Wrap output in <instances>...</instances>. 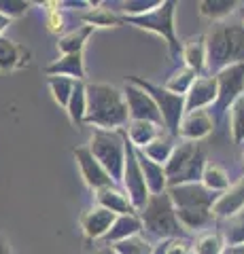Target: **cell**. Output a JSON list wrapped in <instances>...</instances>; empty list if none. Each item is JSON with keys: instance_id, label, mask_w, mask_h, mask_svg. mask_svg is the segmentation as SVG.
<instances>
[{"instance_id": "cell-1", "label": "cell", "mask_w": 244, "mask_h": 254, "mask_svg": "<svg viewBox=\"0 0 244 254\" xmlns=\"http://www.w3.org/2000/svg\"><path fill=\"white\" fill-rule=\"evenodd\" d=\"M87 95V113L85 125H93L96 129H123L130 121L128 106L123 100V91L108 83H89L85 85Z\"/></svg>"}, {"instance_id": "cell-2", "label": "cell", "mask_w": 244, "mask_h": 254, "mask_svg": "<svg viewBox=\"0 0 244 254\" xmlns=\"http://www.w3.org/2000/svg\"><path fill=\"white\" fill-rule=\"evenodd\" d=\"M206 41V68L210 76L236 64H244V23H212Z\"/></svg>"}, {"instance_id": "cell-3", "label": "cell", "mask_w": 244, "mask_h": 254, "mask_svg": "<svg viewBox=\"0 0 244 254\" xmlns=\"http://www.w3.org/2000/svg\"><path fill=\"white\" fill-rule=\"evenodd\" d=\"M174 13H176V2L172 0H163L160 2V6L153 11H149L145 15H136V17H123V23H130V26L138 28V30H147L153 32V34L162 36L168 45L170 58L178 60L180 49H183V43H178L176 38V26H174Z\"/></svg>"}, {"instance_id": "cell-4", "label": "cell", "mask_w": 244, "mask_h": 254, "mask_svg": "<svg viewBox=\"0 0 244 254\" xmlns=\"http://www.w3.org/2000/svg\"><path fill=\"white\" fill-rule=\"evenodd\" d=\"M89 153L104 168L115 185H121L123 161H125V133L123 129H96L89 140Z\"/></svg>"}, {"instance_id": "cell-5", "label": "cell", "mask_w": 244, "mask_h": 254, "mask_svg": "<svg viewBox=\"0 0 244 254\" xmlns=\"http://www.w3.org/2000/svg\"><path fill=\"white\" fill-rule=\"evenodd\" d=\"M138 216L143 222V229L160 240H176L185 231L174 214V205H172L168 193L151 195L147 205L138 212Z\"/></svg>"}, {"instance_id": "cell-6", "label": "cell", "mask_w": 244, "mask_h": 254, "mask_svg": "<svg viewBox=\"0 0 244 254\" xmlns=\"http://www.w3.org/2000/svg\"><path fill=\"white\" fill-rule=\"evenodd\" d=\"M128 81L151 95V100L155 102V106H157V110H160V115H162L163 127H168L170 136L176 138L178 136L180 119H183V115H185V98H183V95L170 93L168 89H163L162 85L145 81V78H140V76H130Z\"/></svg>"}, {"instance_id": "cell-7", "label": "cell", "mask_w": 244, "mask_h": 254, "mask_svg": "<svg viewBox=\"0 0 244 254\" xmlns=\"http://www.w3.org/2000/svg\"><path fill=\"white\" fill-rule=\"evenodd\" d=\"M125 133V131H123ZM121 187L123 193L128 195L130 203L134 205V210L140 212L149 201V190L145 185L143 172L138 168V159H136V150L130 144V140L125 138V161H123V176H121Z\"/></svg>"}, {"instance_id": "cell-8", "label": "cell", "mask_w": 244, "mask_h": 254, "mask_svg": "<svg viewBox=\"0 0 244 254\" xmlns=\"http://www.w3.org/2000/svg\"><path fill=\"white\" fill-rule=\"evenodd\" d=\"M215 78H217L215 110L219 115H223L244 93V64H236V66H227L223 70H219Z\"/></svg>"}, {"instance_id": "cell-9", "label": "cell", "mask_w": 244, "mask_h": 254, "mask_svg": "<svg viewBox=\"0 0 244 254\" xmlns=\"http://www.w3.org/2000/svg\"><path fill=\"white\" fill-rule=\"evenodd\" d=\"M166 193L172 205H174V210H212V203L219 197L217 193H210L202 182L168 187Z\"/></svg>"}, {"instance_id": "cell-10", "label": "cell", "mask_w": 244, "mask_h": 254, "mask_svg": "<svg viewBox=\"0 0 244 254\" xmlns=\"http://www.w3.org/2000/svg\"><path fill=\"white\" fill-rule=\"evenodd\" d=\"M121 91H123L125 106H128L130 121H149V123H155V125L163 127L160 110H157L155 102L151 100V95H149L147 91H143L140 87H136L130 81L125 83V87Z\"/></svg>"}, {"instance_id": "cell-11", "label": "cell", "mask_w": 244, "mask_h": 254, "mask_svg": "<svg viewBox=\"0 0 244 254\" xmlns=\"http://www.w3.org/2000/svg\"><path fill=\"white\" fill-rule=\"evenodd\" d=\"M73 155L79 163V170H81V176L85 180V185H87L93 193L100 189H106V187H117L115 182L111 180V176L104 172V168L93 159V155L89 153L87 146H77L73 150Z\"/></svg>"}, {"instance_id": "cell-12", "label": "cell", "mask_w": 244, "mask_h": 254, "mask_svg": "<svg viewBox=\"0 0 244 254\" xmlns=\"http://www.w3.org/2000/svg\"><path fill=\"white\" fill-rule=\"evenodd\" d=\"M217 102V78L215 76H198L193 85L185 93V115L195 110H206Z\"/></svg>"}, {"instance_id": "cell-13", "label": "cell", "mask_w": 244, "mask_h": 254, "mask_svg": "<svg viewBox=\"0 0 244 254\" xmlns=\"http://www.w3.org/2000/svg\"><path fill=\"white\" fill-rule=\"evenodd\" d=\"M215 129V119L210 117L208 110H195V113H187L180 119L178 125V138L185 142H200L206 136H210Z\"/></svg>"}, {"instance_id": "cell-14", "label": "cell", "mask_w": 244, "mask_h": 254, "mask_svg": "<svg viewBox=\"0 0 244 254\" xmlns=\"http://www.w3.org/2000/svg\"><path fill=\"white\" fill-rule=\"evenodd\" d=\"M244 210V176L232 185L230 189L217 197V201L212 203V216L215 218H234Z\"/></svg>"}, {"instance_id": "cell-15", "label": "cell", "mask_w": 244, "mask_h": 254, "mask_svg": "<svg viewBox=\"0 0 244 254\" xmlns=\"http://www.w3.org/2000/svg\"><path fill=\"white\" fill-rule=\"evenodd\" d=\"M115 218L117 216L113 212L96 205V208L87 210L81 216V229H83V233L87 240H102V237L108 233V229H111Z\"/></svg>"}, {"instance_id": "cell-16", "label": "cell", "mask_w": 244, "mask_h": 254, "mask_svg": "<svg viewBox=\"0 0 244 254\" xmlns=\"http://www.w3.org/2000/svg\"><path fill=\"white\" fill-rule=\"evenodd\" d=\"M136 150V159H138V168L143 172V178H145V185L149 195H162L168 190V178H166V172H163V165L160 163H153L151 159H147L138 148Z\"/></svg>"}, {"instance_id": "cell-17", "label": "cell", "mask_w": 244, "mask_h": 254, "mask_svg": "<svg viewBox=\"0 0 244 254\" xmlns=\"http://www.w3.org/2000/svg\"><path fill=\"white\" fill-rule=\"evenodd\" d=\"M49 76H66L73 78L77 83L85 81V60L83 53H75V55H60V60L45 68Z\"/></svg>"}, {"instance_id": "cell-18", "label": "cell", "mask_w": 244, "mask_h": 254, "mask_svg": "<svg viewBox=\"0 0 244 254\" xmlns=\"http://www.w3.org/2000/svg\"><path fill=\"white\" fill-rule=\"evenodd\" d=\"M96 203L100 208H104L108 212H113L115 216H125V214H138L134 210V205L130 203L128 195L117 187H106L96 190Z\"/></svg>"}, {"instance_id": "cell-19", "label": "cell", "mask_w": 244, "mask_h": 254, "mask_svg": "<svg viewBox=\"0 0 244 254\" xmlns=\"http://www.w3.org/2000/svg\"><path fill=\"white\" fill-rule=\"evenodd\" d=\"M143 233V222H140L138 214H125V216H117L115 222L108 229V233L102 237L106 244H119L123 240H130L134 235Z\"/></svg>"}, {"instance_id": "cell-20", "label": "cell", "mask_w": 244, "mask_h": 254, "mask_svg": "<svg viewBox=\"0 0 244 254\" xmlns=\"http://www.w3.org/2000/svg\"><path fill=\"white\" fill-rule=\"evenodd\" d=\"M180 55L185 60V68L193 70L198 76H202V72L206 70V41H204V34L189 38L180 49Z\"/></svg>"}, {"instance_id": "cell-21", "label": "cell", "mask_w": 244, "mask_h": 254, "mask_svg": "<svg viewBox=\"0 0 244 254\" xmlns=\"http://www.w3.org/2000/svg\"><path fill=\"white\" fill-rule=\"evenodd\" d=\"M200 148L198 142H183V144H176L174 146V153L170 155L168 163L163 165V172H166V178H168V187L172 185V180H174L183 168L189 163V159L195 155V150Z\"/></svg>"}, {"instance_id": "cell-22", "label": "cell", "mask_w": 244, "mask_h": 254, "mask_svg": "<svg viewBox=\"0 0 244 254\" xmlns=\"http://www.w3.org/2000/svg\"><path fill=\"white\" fill-rule=\"evenodd\" d=\"M123 131L125 138L130 140V144L140 150L160 136V125L149 121H128V127H123Z\"/></svg>"}, {"instance_id": "cell-23", "label": "cell", "mask_w": 244, "mask_h": 254, "mask_svg": "<svg viewBox=\"0 0 244 254\" xmlns=\"http://www.w3.org/2000/svg\"><path fill=\"white\" fill-rule=\"evenodd\" d=\"M26 51L19 45H15L11 38L0 36V72H11L15 68H21L28 60Z\"/></svg>"}, {"instance_id": "cell-24", "label": "cell", "mask_w": 244, "mask_h": 254, "mask_svg": "<svg viewBox=\"0 0 244 254\" xmlns=\"http://www.w3.org/2000/svg\"><path fill=\"white\" fill-rule=\"evenodd\" d=\"M81 19L85 21V26H89V28H119V26H123L121 15H117L111 9H104V6H96V4H91V9L85 11L81 15Z\"/></svg>"}, {"instance_id": "cell-25", "label": "cell", "mask_w": 244, "mask_h": 254, "mask_svg": "<svg viewBox=\"0 0 244 254\" xmlns=\"http://www.w3.org/2000/svg\"><path fill=\"white\" fill-rule=\"evenodd\" d=\"M174 138L172 136H166V133H160L151 144H147L145 148H140V153H143L147 159H151L153 163H160V165H166L170 155L174 153Z\"/></svg>"}, {"instance_id": "cell-26", "label": "cell", "mask_w": 244, "mask_h": 254, "mask_svg": "<svg viewBox=\"0 0 244 254\" xmlns=\"http://www.w3.org/2000/svg\"><path fill=\"white\" fill-rule=\"evenodd\" d=\"M93 34V28L89 26H81L73 32H68L58 41V49L62 55H75V53H83L85 43L89 41V36Z\"/></svg>"}, {"instance_id": "cell-27", "label": "cell", "mask_w": 244, "mask_h": 254, "mask_svg": "<svg viewBox=\"0 0 244 254\" xmlns=\"http://www.w3.org/2000/svg\"><path fill=\"white\" fill-rule=\"evenodd\" d=\"M204 168H206V153L202 148L195 150V155L189 159V163L183 168V172L172 180L170 187H178V185H193V182H200L202 180V174Z\"/></svg>"}, {"instance_id": "cell-28", "label": "cell", "mask_w": 244, "mask_h": 254, "mask_svg": "<svg viewBox=\"0 0 244 254\" xmlns=\"http://www.w3.org/2000/svg\"><path fill=\"white\" fill-rule=\"evenodd\" d=\"M66 113L73 125L85 123V113H87V95H85V83H75V89L70 93V100L66 104Z\"/></svg>"}, {"instance_id": "cell-29", "label": "cell", "mask_w": 244, "mask_h": 254, "mask_svg": "<svg viewBox=\"0 0 244 254\" xmlns=\"http://www.w3.org/2000/svg\"><path fill=\"white\" fill-rule=\"evenodd\" d=\"M236 9H238L236 0H204V2H200V15L210 19L212 23H219L225 17H230Z\"/></svg>"}, {"instance_id": "cell-30", "label": "cell", "mask_w": 244, "mask_h": 254, "mask_svg": "<svg viewBox=\"0 0 244 254\" xmlns=\"http://www.w3.org/2000/svg\"><path fill=\"white\" fill-rule=\"evenodd\" d=\"M200 182L210 190V193H217V195H221L230 189V176H227V172L215 163H206Z\"/></svg>"}, {"instance_id": "cell-31", "label": "cell", "mask_w": 244, "mask_h": 254, "mask_svg": "<svg viewBox=\"0 0 244 254\" xmlns=\"http://www.w3.org/2000/svg\"><path fill=\"white\" fill-rule=\"evenodd\" d=\"M195 78H198V74H195L193 70H189V68H178L176 72L172 74L162 87H163V89H168L170 93H176V95H183V98H185V93L189 91V87L193 85Z\"/></svg>"}, {"instance_id": "cell-32", "label": "cell", "mask_w": 244, "mask_h": 254, "mask_svg": "<svg viewBox=\"0 0 244 254\" xmlns=\"http://www.w3.org/2000/svg\"><path fill=\"white\" fill-rule=\"evenodd\" d=\"M230 129L236 144L244 142V93L230 106Z\"/></svg>"}, {"instance_id": "cell-33", "label": "cell", "mask_w": 244, "mask_h": 254, "mask_svg": "<svg viewBox=\"0 0 244 254\" xmlns=\"http://www.w3.org/2000/svg\"><path fill=\"white\" fill-rule=\"evenodd\" d=\"M223 244L225 246H244V214H238L234 218H227L223 227Z\"/></svg>"}, {"instance_id": "cell-34", "label": "cell", "mask_w": 244, "mask_h": 254, "mask_svg": "<svg viewBox=\"0 0 244 254\" xmlns=\"http://www.w3.org/2000/svg\"><path fill=\"white\" fill-rule=\"evenodd\" d=\"M75 83L73 78H66V76H49V89L53 93V100L58 102L62 108H66L68 100H70V93L75 89Z\"/></svg>"}, {"instance_id": "cell-35", "label": "cell", "mask_w": 244, "mask_h": 254, "mask_svg": "<svg viewBox=\"0 0 244 254\" xmlns=\"http://www.w3.org/2000/svg\"><path fill=\"white\" fill-rule=\"evenodd\" d=\"M117 254H151L153 246L149 244L143 235H134L130 240H123L119 244H113Z\"/></svg>"}, {"instance_id": "cell-36", "label": "cell", "mask_w": 244, "mask_h": 254, "mask_svg": "<svg viewBox=\"0 0 244 254\" xmlns=\"http://www.w3.org/2000/svg\"><path fill=\"white\" fill-rule=\"evenodd\" d=\"M225 248V244H223V237L219 235V233H206V235H202L198 242H195L193 246V254H221Z\"/></svg>"}, {"instance_id": "cell-37", "label": "cell", "mask_w": 244, "mask_h": 254, "mask_svg": "<svg viewBox=\"0 0 244 254\" xmlns=\"http://www.w3.org/2000/svg\"><path fill=\"white\" fill-rule=\"evenodd\" d=\"M162 0H138V2H134V0H130V2H123V17H136V15H145L149 11H153L160 6Z\"/></svg>"}, {"instance_id": "cell-38", "label": "cell", "mask_w": 244, "mask_h": 254, "mask_svg": "<svg viewBox=\"0 0 244 254\" xmlns=\"http://www.w3.org/2000/svg\"><path fill=\"white\" fill-rule=\"evenodd\" d=\"M28 9V2H15V0H0V13L4 15V17H19L23 15Z\"/></svg>"}, {"instance_id": "cell-39", "label": "cell", "mask_w": 244, "mask_h": 254, "mask_svg": "<svg viewBox=\"0 0 244 254\" xmlns=\"http://www.w3.org/2000/svg\"><path fill=\"white\" fill-rule=\"evenodd\" d=\"M191 252V246H189L183 237H176V240H168V250L166 254H189Z\"/></svg>"}, {"instance_id": "cell-40", "label": "cell", "mask_w": 244, "mask_h": 254, "mask_svg": "<svg viewBox=\"0 0 244 254\" xmlns=\"http://www.w3.org/2000/svg\"><path fill=\"white\" fill-rule=\"evenodd\" d=\"M53 6L58 9H91V2H85V0H68V2H56Z\"/></svg>"}, {"instance_id": "cell-41", "label": "cell", "mask_w": 244, "mask_h": 254, "mask_svg": "<svg viewBox=\"0 0 244 254\" xmlns=\"http://www.w3.org/2000/svg\"><path fill=\"white\" fill-rule=\"evenodd\" d=\"M47 23H49V30H51V32L62 30V17H60V11H58V9H53V11L49 13V17H47Z\"/></svg>"}, {"instance_id": "cell-42", "label": "cell", "mask_w": 244, "mask_h": 254, "mask_svg": "<svg viewBox=\"0 0 244 254\" xmlns=\"http://www.w3.org/2000/svg\"><path fill=\"white\" fill-rule=\"evenodd\" d=\"M166 250H168V240H162L157 246H153V252L151 254H166Z\"/></svg>"}, {"instance_id": "cell-43", "label": "cell", "mask_w": 244, "mask_h": 254, "mask_svg": "<svg viewBox=\"0 0 244 254\" xmlns=\"http://www.w3.org/2000/svg\"><path fill=\"white\" fill-rule=\"evenodd\" d=\"M221 254H244V246H225Z\"/></svg>"}, {"instance_id": "cell-44", "label": "cell", "mask_w": 244, "mask_h": 254, "mask_svg": "<svg viewBox=\"0 0 244 254\" xmlns=\"http://www.w3.org/2000/svg\"><path fill=\"white\" fill-rule=\"evenodd\" d=\"M0 254H11V246L2 235H0Z\"/></svg>"}, {"instance_id": "cell-45", "label": "cell", "mask_w": 244, "mask_h": 254, "mask_svg": "<svg viewBox=\"0 0 244 254\" xmlns=\"http://www.w3.org/2000/svg\"><path fill=\"white\" fill-rule=\"evenodd\" d=\"M9 23H11V19H9V17H4V15L0 13V36H2V32L9 28Z\"/></svg>"}, {"instance_id": "cell-46", "label": "cell", "mask_w": 244, "mask_h": 254, "mask_svg": "<svg viewBox=\"0 0 244 254\" xmlns=\"http://www.w3.org/2000/svg\"><path fill=\"white\" fill-rule=\"evenodd\" d=\"M93 254H117V250L113 248V246H104V248H98Z\"/></svg>"}, {"instance_id": "cell-47", "label": "cell", "mask_w": 244, "mask_h": 254, "mask_svg": "<svg viewBox=\"0 0 244 254\" xmlns=\"http://www.w3.org/2000/svg\"><path fill=\"white\" fill-rule=\"evenodd\" d=\"M240 13V17H242V21H244V2H238V9H236Z\"/></svg>"}, {"instance_id": "cell-48", "label": "cell", "mask_w": 244, "mask_h": 254, "mask_svg": "<svg viewBox=\"0 0 244 254\" xmlns=\"http://www.w3.org/2000/svg\"><path fill=\"white\" fill-rule=\"evenodd\" d=\"M242 161H244V155H242Z\"/></svg>"}, {"instance_id": "cell-49", "label": "cell", "mask_w": 244, "mask_h": 254, "mask_svg": "<svg viewBox=\"0 0 244 254\" xmlns=\"http://www.w3.org/2000/svg\"><path fill=\"white\" fill-rule=\"evenodd\" d=\"M189 254H193V252H189Z\"/></svg>"}]
</instances>
